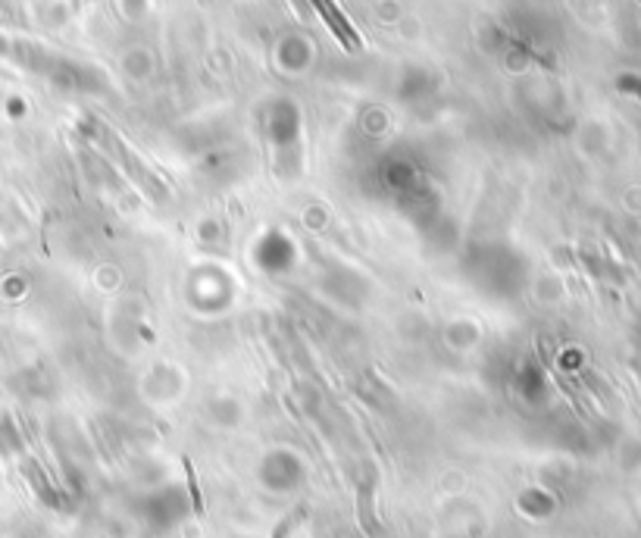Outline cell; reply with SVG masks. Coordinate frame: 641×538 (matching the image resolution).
Returning <instances> with one entry per match:
<instances>
[{"instance_id": "3", "label": "cell", "mask_w": 641, "mask_h": 538, "mask_svg": "<svg viewBox=\"0 0 641 538\" xmlns=\"http://www.w3.org/2000/svg\"><path fill=\"white\" fill-rule=\"evenodd\" d=\"M182 467H185V476H188V495H192V501H195V514L197 517H204V495H200V483H197L192 457H182Z\"/></svg>"}, {"instance_id": "4", "label": "cell", "mask_w": 641, "mask_h": 538, "mask_svg": "<svg viewBox=\"0 0 641 538\" xmlns=\"http://www.w3.org/2000/svg\"><path fill=\"white\" fill-rule=\"evenodd\" d=\"M301 517H303V510H298V514H291V517H286V520H282L279 526H276V529H272V538H288V532H291V529L298 526V520H301Z\"/></svg>"}, {"instance_id": "1", "label": "cell", "mask_w": 641, "mask_h": 538, "mask_svg": "<svg viewBox=\"0 0 641 538\" xmlns=\"http://www.w3.org/2000/svg\"><path fill=\"white\" fill-rule=\"evenodd\" d=\"M317 10H320V17L325 19V25L332 29V35L339 38L341 44L354 54V51H360V35L354 32V25L348 22V17L339 10V3L335 0H310Z\"/></svg>"}, {"instance_id": "2", "label": "cell", "mask_w": 641, "mask_h": 538, "mask_svg": "<svg viewBox=\"0 0 641 538\" xmlns=\"http://www.w3.org/2000/svg\"><path fill=\"white\" fill-rule=\"evenodd\" d=\"M356 517L366 536H379V523L373 514V483L360 485V498H356Z\"/></svg>"}]
</instances>
